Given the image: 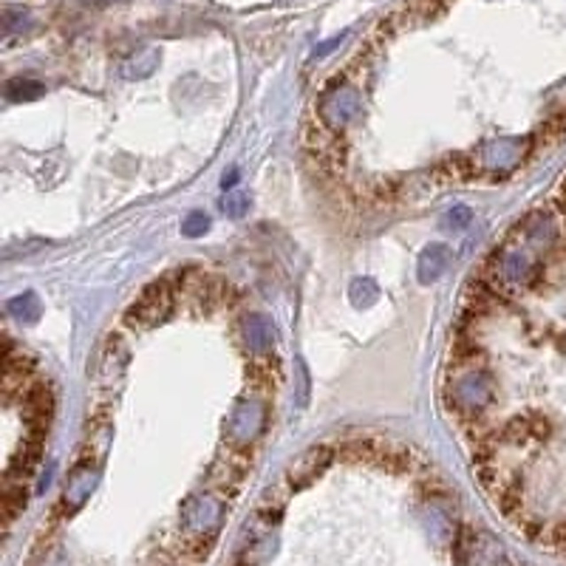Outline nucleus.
<instances>
[{"label": "nucleus", "mask_w": 566, "mask_h": 566, "mask_svg": "<svg viewBox=\"0 0 566 566\" xmlns=\"http://www.w3.org/2000/svg\"><path fill=\"white\" fill-rule=\"evenodd\" d=\"M170 312H173V283L167 278H162V281H153L151 286H144L139 300L128 309L125 321H128V326L148 329V326L167 321Z\"/></svg>", "instance_id": "obj_1"}, {"label": "nucleus", "mask_w": 566, "mask_h": 566, "mask_svg": "<svg viewBox=\"0 0 566 566\" xmlns=\"http://www.w3.org/2000/svg\"><path fill=\"white\" fill-rule=\"evenodd\" d=\"M23 411H26V428L32 442H43L49 433V423L54 414V394L46 383H37L28 391H23Z\"/></svg>", "instance_id": "obj_2"}, {"label": "nucleus", "mask_w": 566, "mask_h": 566, "mask_svg": "<svg viewBox=\"0 0 566 566\" xmlns=\"http://www.w3.org/2000/svg\"><path fill=\"white\" fill-rule=\"evenodd\" d=\"M264 423H267V408L260 405L258 399H241L236 405V411H232L229 416V442L232 445H250L260 430H264Z\"/></svg>", "instance_id": "obj_3"}, {"label": "nucleus", "mask_w": 566, "mask_h": 566, "mask_svg": "<svg viewBox=\"0 0 566 566\" xmlns=\"http://www.w3.org/2000/svg\"><path fill=\"white\" fill-rule=\"evenodd\" d=\"M321 122L331 130H340L343 125H348L357 116L360 111V97L354 89H348V85H343V89H335L329 91L323 99H321Z\"/></svg>", "instance_id": "obj_4"}, {"label": "nucleus", "mask_w": 566, "mask_h": 566, "mask_svg": "<svg viewBox=\"0 0 566 566\" xmlns=\"http://www.w3.org/2000/svg\"><path fill=\"white\" fill-rule=\"evenodd\" d=\"M331 459H335V451H331L329 445H317L312 447V451L303 454L295 464H292V470H289V485L292 487H303V485H309L314 482L317 476H321Z\"/></svg>", "instance_id": "obj_5"}, {"label": "nucleus", "mask_w": 566, "mask_h": 566, "mask_svg": "<svg viewBox=\"0 0 566 566\" xmlns=\"http://www.w3.org/2000/svg\"><path fill=\"white\" fill-rule=\"evenodd\" d=\"M451 246L447 244H430L423 250V255H419V281L423 283H430L445 275V269L451 267Z\"/></svg>", "instance_id": "obj_6"}, {"label": "nucleus", "mask_w": 566, "mask_h": 566, "mask_svg": "<svg viewBox=\"0 0 566 566\" xmlns=\"http://www.w3.org/2000/svg\"><path fill=\"white\" fill-rule=\"evenodd\" d=\"M187 524H190L193 530L205 532V530H213L215 524H219L221 518V504H215L213 499H198V501H190L187 504Z\"/></svg>", "instance_id": "obj_7"}, {"label": "nucleus", "mask_w": 566, "mask_h": 566, "mask_svg": "<svg viewBox=\"0 0 566 566\" xmlns=\"http://www.w3.org/2000/svg\"><path fill=\"white\" fill-rule=\"evenodd\" d=\"M244 337L252 352H269V345L275 343V329L264 314H250L244 321Z\"/></svg>", "instance_id": "obj_8"}, {"label": "nucleus", "mask_w": 566, "mask_h": 566, "mask_svg": "<svg viewBox=\"0 0 566 566\" xmlns=\"http://www.w3.org/2000/svg\"><path fill=\"white\" fill-rule=\"evenodd\" d=\"M46 94V85L37 82V80H28V77H18V80H9L6 82V97L14 99V103H28V99H37Z\"/></svg>", "instance_id": "obj_9"}, {"label": "nucleus", "mask_w": 566, "mask_h": 566, "mask_svg": "<svg viewBox=\"0 0 566 566\" xmlns=\"http://www.w3.org/2000/svg\"><path fill=\"white\" fill-rule=\"evenodd\" d=\"M9 314L18 317L20 323H35L37 317H40V300H37V295L26 292V295H20V298H14V300L9 303Z\"/></svg>", "instance_id": "obj_10"}, {"label": "nucleus", "mask_w": 566, "mask_h": 566, "mask_svg": "<svg viewBox=\"0 0 566 566\" xmlns=\"http://www.w3.org/2000/svg\"><path fill=\"white\" fill-rule=\"evenodd\" d=\"M23 507H26V490L20 482H6L4 487V518H6V524L9 521H14V516L23 513Z\"/></svg>", "instance_id": "obj_11"}, {"label": "nucleus", "mask_w": 566, "mask_h": 566, "mask_svg": "<svg viewBox=\"0 0 566 566\" xmlns=\"http://www.w3.org/2000/svg\"><path fill=\"white\" fill-rule=\"evenodd\" d=\"M156 63H159V51H153V49H148L144 51L139 60H130V63H125V77H148L151 71L156 68Z\"/></svg>", "instance_id": "obj_12"}, {"label": "nucleus", "mask_w": 566, "mask_h": 566, "mask_svg": "<svg viewBox=\"0 0 566 566\" xmlns=\"http://www.w3.org/2000/svg\"><path fill=\"white\" fill-rule=\"evenodd\" d=\"M504 437H507V442H513V445H521V442L532 439L530 414H527V416H516V419H510V423H507V428H504Z\"/></svg>", "instance_id": "obj_13"}, {"label": "nucleus", "mask_w": 566, "mask_h": 566, "mask_svg": "<svg viewBox=\"0 0 566 566\" xmlns=\"http://www.w3.org/2000/svg\"><path fill=\"white\" fill-rule=\"evenodd\" d=\"M221 207H224V213L229 215V219H241L244 210H250V198H246L244 193L232 190V193L221 201Z\"/></svg>", "instance_id": "obj_14"}, {"label": "nucleus", "mask_w": 566, "mask_h": 566, "mask_svg": "<svg viewBox=\"0 0 566 566\" xmlns=\"http://www.w3.org/2000/svg\"><path fill=\"white\" fill-rule=\"evenodd\" d=\"M207 227H210V219L205 213H190L187 215V219L182 221V232L184 236H190V238H196V236H201V232H207Z\"/></svg>", "instance_id": "obj_15"}, {"label": "nucleus", "mask_w": 566, "mask_h": 566, "mask_svg": "<svg viewBox=\"0 0 566 566\" xmlns=\"http://www.w3.org/2000/svg\"><path fill=\"white\" fill-rule=\"evenodd\" d=\"M352 298L357 303H371L376 298V283L368 281V278H362V281H354L352 283Z\"/></svg>", "instance_id": "obj_16"}, {"label": "nucleus", "mask_w": 566, "mask_h": 566, "mask_svg": "<svg viewBox=\"0 0 566 566\" xmlns=\"http://www.w3.org/2000/svg\"><path fill=\"white\" fill-rule=\"evenodd\" d=\"M470 219H473L470 207L459 205V207H454L451 213L445 215V219H442V224H445V227H454V229H461L464 224H470Z\"/></svg>", "instance_id": "obj_17"}, {"label": "nucleus", "mask_w": 566, "mask_h": 566, "mask_svg": "<svg viewBox=\"0 0 566 566\" xmlns=\"http://www.w3.org/2000/svg\"><path fill=\"white\" fill-rule=\"evenodd\" d=\"M4 23H6V32H20V28L28 26V12H23V9H6L4 12Z\"/></svg>", "instance_id": "obj_18"}, {"label": "nucleus", "mask_w": 566, "mask_h": 566, "mask_svg": "<svg viewBox=\"0 0 566 566\" xmlns=\"http://www.w3.org/2000/svg\"><path fill=\"white\" fill-rule=\"evenodd\" d=\"M555 207L561 210V213H566V179L561 182V187H558V196H555Z\"/></svg>", "instance_id": "obj_19"}]
</instances>
